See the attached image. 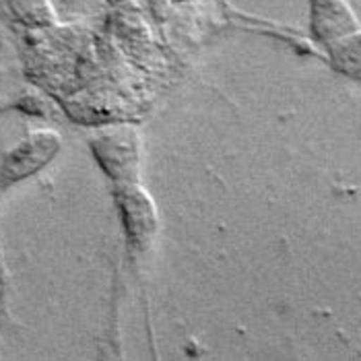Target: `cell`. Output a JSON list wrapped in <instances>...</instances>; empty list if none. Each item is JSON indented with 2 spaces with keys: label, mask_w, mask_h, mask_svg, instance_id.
Here are the masks:
<instances>
[{
  "label": "cell",
  "mask_w": 361,
  "mask_h": 361,
  "mask_svg": "<svg viewBox=\"0 0 361 361\" xmlns=\"http://www.w3.org/2000/svg\"><path fill=\"white\" fill-rule=\"evenodd\" d=\"M310 31L316 42L334 46L361 27L347 0H310Z\"/></svg>",
  "instance_id": "obj_1"
},
{
  "label": "cell",
  "mask_w": 361,
  "mask_h": 361,
  "mask_svg": "<svg viewBox=\"0 0 361 361\" xmlns=\"http://www.w3.org/2000/svg\"><path fill=\"white\" fill-rule=\"evenodd\" d=\"M15 13L31 23H48L52 21L54 13L48 4V0H11Z\"/></svg>",
  "instance_id": "obj_2"
}]
</instances>
